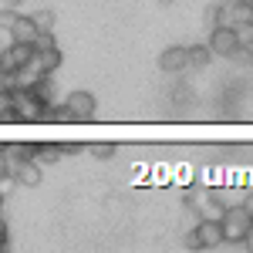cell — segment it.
<instances>
[{
    "instance_id": "1",
    "label": "cell",
    "mask_w": 253,
    "mask_h": 253,
    "mask_svg": "<svg viewBox=\"0 0 253 253\" xmlns=\"http://www.w3.org/2000/svg\"><path fill=\"white\" fill-rule=\"evenodd\" d=\"M219 226H223V243H243L253 230V216L243 206H226L219 216Z\"/></svg>"
},
{
    "instance_id": "2",
    "label": "cell",
    "mask_w": 253,
    "mask_h": 253,
    "mask_svg": "<svg viewBox=\"0 0 253 253\" xmlns=\"http://www.w3.org/2000/svg\"><path fill=\"white\" fill-rule=\"evenodd\" d=\"M98 101L91 91H71V95L64 98V115L68 122H88V118L95 115Z\"/></svg>"
},
{
    "instance_id": "3",
    "label": "cell",
    "mask_w": 253,
    "mask_h": 253,
    "mask_svg": "<svg viewBox=\"0 0 253 253\" xmlns=\"http://www.w3.org/2000/svg\"><path fill=\"white\" fill-rule=\"evenodd\" d=\"M10 105H14V115L17 122H41V112H44V105H41L38 98L31 95V91H24V88H14L10 91Z\"/></svg>"
},
{
    "instance_id": "4",
    "label": "cell",
    "mask_w": 253,
    "mask_h": 253,
    "mask_svg": "<svg viewBox=\"0 0 253 253\" xmlns=\"http://www.w3.org/2000/svg\"><path fill=\"white\" fill-rule=\"evenodd\" d=\"M27 61H34V44H20V41H10L3 51H0V71H17Z\"/></svg>"
},
{
    "instance_id": "5",
    "label": "cell",
    "mask_w": 253,
    "mask_h": 253,
    "mask_svg": "<svg viewBox=\"0 0 253 253\" xmlns=\"http://www.w3.org/2000/svg\"><path fill=\"white\" fill-rule=\"evenodd\" d=\"M206 47L213 51V58H230V54L236 51V31L230 27V24H216L213 31H210Z\"/></svg>"
},
{
    "instance_id": "6",
    "label": "cell",
    "mask_w": 253,
    "mask_h": 253,
    "mask_svg": "<svg viewBox=\"0 0 253 253\" xmlns=\"http://www.w3.org/2000/svg\"><path fill=\"white\" fill-rule=\"evenodd\" d=\"M7 166H10V172H14V179H17V186H38L41 182V166L34 162V159L17 156V159H10Z\"/></svg>"
},
{
    "instance_id": "7",
    "label": "cell",
    "mask_w": 253,
    "mask_h": 253,
    "mask_svg": "<svg viewBox=\"0 0 253 253\" xmlns=\"http://www.w3.org/2000/svg\"><path fill=\"white\" fill-rule=\"evenodd\" d=\"M159 68H162L166 75H179V71H186V68H189V51H186L182 44L166 47L162 58H159Z\"/></svg>"
},
{
    "instance_id": "8",
    "label": "cell",
    "mask_w": 253,
    "mask_h": 253,
    "mask_svg": "<svg viewBox=\"0 0 253 253\" xmlns=\"http://www.w3.org/2000/svg\"><path fill=\"white\" fill-rule=\"evenodd\" d=\"M193 230H196V236H199V247H203V250L223 247V226H219V219H199Z\"/></svg>"
},
{
    "instance_id": "9",
    "label": "cell",
    "mask_w": 253,
    "mask_h": 253,
    "mask_svg": "<svg viewBox=\"0 0 253 253\" xmlns=\"http://www.w3.org/2000/svg\"><path fill=\"white\" fill-rule=\"evenodd\" d=\"M41 78H44L41 64H38V61H27L24 68H17V71H14V88H24V91H27V88H34Z\"/></svg>"
},
{
    "instance_id": "10",
    "label": "cell",
    "mask_w": 253,
    "mask_h": 253,
    "mask_svg": "<svg viewBox=\"0 0 253 253\" xmlns=\"http://www.w3.org/2000/svg\"><path fill=\"white\" fill-rule=\"evenodd\" d=\"M38 27H34V20L31 17H20L17 14V20L10 24V41H20V44H34L38 41Z\"/></svg>"
},
{
    "instance_id": "11",
    "label": "cell",
    "mask_w": 253,
    "mask_h": 253,
    "mask_svg": "<svg viewBox=\"0 0 253 253\" xmlns=\"http://www.w3.org/2000/svg\"><path fill=\"white\" fill-rule=\"evenodd\" d=\"M64 156V142H38L34 145V162L38 166H51Z\"/></svg>"
},
{
    "instance_id": "12",
    "label": "cell",
    "mask_w": 253,
    "mask_h": 253,
    "mask_svg": "<svg viewBox=\"0 0 253 253\" xmlns=\"http://www.w3.org/2000/svg\"><path fill=\"white\" fill-rule=\"evenodd\" d=\"M34 61L41 64V71H44V75H51V71H58V68H61V47L54 44V47L34 51Z\"/></svg>"
},
{
    "instance_id": "13",
    "label": "cell",
    "mask_w": 253,
    "mask_h": 253,
    "mask_svg": "<svg viewBox=\"0 0 253 253\" xmlns=\"http://www.w3.org/2000/svg\"><path fill=\"white\" fill-rule=\"evenodd\" d=\"M186 51H189V68H196V71H203L213 61V51L206 44H196V47H186Z\"/></svg>"
},
{
    "instance_id": "14",
    "label": "cell",
    "mask_w": 253,
    "mask_h": 253,
    "mask_svg": "<svg viewBox=\"0 0 253 253\" xmlns=\"http://www.w3.org/2000/svg\"><path fill=\"white\" fill-rule=\"evenodd\" d=\"M230 61H236L240 68H253V47H247V44H236V51L230 54Z\"/></svg>"
},
{
    "instance_id": "15",
    "label": "cell",
    "mask_w": 253,
    "mask_h": 253,
    "mask_svg": "<svg viewBox=\"0 0 253 253\" xmlns=\"http://www.w3.org/2000/svg\"><path fill=\"white\" fill-rule=\"evenodd\" d=\"M31 20L38 31H54V10H38V14H31Z\"/></svg>"
},
{
    "instance_id": "16",
    "label": "cell",
    "mask_w": 253,
    "mask_h": 253,
    "mask_svg": "<svg viewBox=\"0 0 253 253\" xmlns=\"http://www.w3.org/2000/svg\"><path fill=\"white\" fill-rule=\"evenodd\" d=\"M84 152H91L95 159H112L118 149H115V145H108V142H98V145H84Z\"/></svg>"
},
{
    "instance_id": "17",
    "label": "cell",
    "mask_w": 253,
    "mask_h": 253,
    "mask_svg": "<svg viewBox=\"0 0 253 253\" xmlns=\"http://www.w3.org/2000/svg\"><path fill=\"white\" fill-rule=\"evenodd\" d=\"M233 31H236V44H247V47L253 44V24H233Z\"/></svg>"
},
{
    "instance_id": "18",
    "label": "cell",
    "mask_w": 253,
    "mask_h": 253,
    "mask_svg": "<svg viewBox=\"0 0 253 253\" xmlns=\"http://www.w3.org/2000/svg\"><path fill=\"white\" fill-rule=\"evenodd\" d=\"M14 20H17V10H14V7H3V10H0V31H10Z\"/></svg>"
},
{
    "instance_id": "19",
    "label": "cell",
    "mask_w": 253,
    "mask_h": 253,
    "mask_svg": "<svg viewBox=\"0 0 253 253\" xmlns=\"http://www.w3.org/2000/svg\"><path fill=\"white\" fill-rule=\"evenodd\" d=\"M182 243H186V250H203V247H199V236H196V230H189V233L182 236Z\"/></svg>"
},
{
    "instance_id": "20",
    "label": "cell",
    "mask_w": 253,
    "mask_h": 253,
    "mask_svg": "<svg viewBox=\"0 0 253 253\" xmlns=\"http://www.w3.org/2000/svg\"><path fill=\"white\" fill-rule=\"evenodd\" d=\"M243 210H247V213L253 216V189H250V193H247V199H243Z\"/></svg>"
},
{
    "instance_id": "21",
    "label": "cell",
    "mask_w": 253,
    "mask_h": 253,
    "mask_svg": "<svg viewBox=\"0 0 253 253\" xmlns=\"http://www.w3.org/2000/svg\"><path fill=\"white\" fill-rule=\"evenodd\" d=\"M243 247H247V250L253 253V230H250V233H247V240H243Z\"/></svg>"
},
{
    "instance_id": "22",
    "label": "cell",
    "mask_w": 253,
    "mask_h": 253,
    "mask_svg": "<svg viewBox=\"0 0 253 253\" xmlns=\"http://www.w3.org/2000/svg\"><path fill=\"white\" fill-rule=\"evenodd\" d=\"M3 3H7V7H20L24 0H3Z\"/></svg>"
},
{
    "instance_id": "23",
    "label": "cell",
    "mask_w": 253,
    "mask_h": 253,
    "mask_svg": "<svg viewBox=\"0 0 253 253\" xmlns=\"http://www.w3.org/2000/svg\"><path fill=\"white\" fill-rule=\"evenodd\" d=\"M230 3H250V0H230Z\"/></svg>"
},
{
    "instance_id": "24",
    "label": "cell",
    "mask_w": 253,
    "mask_h": 253,
    "mask_svg": "<svg viewBox=\"0 0 253 253\" xmlns=\"http://www.w3.org/2000/svg\"><path fill=\"white\" fill-rule=\"evenodd\" d=\"M250 24H253V17H250Z\"/></svg>"
}]
</instances>
